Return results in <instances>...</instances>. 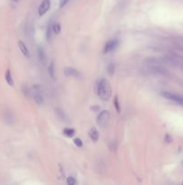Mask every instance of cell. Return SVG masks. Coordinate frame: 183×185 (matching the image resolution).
<instances>
[{"label":"cell","instance_id":"4fadbf2b","mask_svg":"<svg viewBox=\"0 0 183 185\" xmlns=\"http://www.w3.org/2000/svg\"><path fill=\"white\" fill-rule=\"evenodd\" d=\"M48 71H49V76H50L52 79L55 78V64H54V61H51L50 64L49 65Z\"/></svg>","mask_w":183,"mask_h":185},{"label":"cell","instance_id":"5bb4252c","mask_svg":"<svg viewBox=\"0 0 183 185\" xmlns=\"http://www.w3.org/2000/svg\"><path fill=\"white\" fill-rule=\"evenodd\" d=\"M52 23L50 22L49 25H48V27H47V32H46V38H47V41L48 42H49V41L51 40L52 38Z\"/></svg>","mask_w":183,"mask_h":185},{"label":"cell","instance_id":"ba28073f","mask_svg":"<svg viewBox=\"0 0 183 185\" xmlns=\"http://www.w3.org/2000/svg\"><path fill=\"white\" fill-rule=\"evenodd\" d=\"M18 45H19V48L21 50V52L23 53V54L25 57L30 58L31 57V53H30L29 49L27 48V46L25 45V44L23 42V41H19V42H18Z\"/></svg>","mask_w":183,"mask_h":185},{"label":"cell","instance_id":"5b68a950","mask_svg":"<svg viewBox=\"0 0 183 185\" xmlns=\"http://www.w3.org/2000/svg\"><path fill=\"white\" fill-rule=\"evenodd\" d=\"M50 8V1L49 0H43L39 7V15L43 16Z\"/></svg>","mask_w":183,"mask_h":185},{"label":"cell","instance_id":"6da1fadb","mask_svg":"<svg viewBox=\"0 0 183 185\" xmlns=\"http://www.w3.org/2000/svg\"><path fill=\"white\" fill-rule=\"evenodd\" d=\"M97 94L103 101L109 100L111 97V87L106 79H101L97 83Z\"/></svg>","mask_w":183,"mask_h":185},{"label":"cell","instance_id":"603a6c76","mask_svg":"<svg viewBox=\"0 0 183 185\" xmlns=\"http://www.w3.org/2000/svg\"><path fill=\"white\" fill-rule=\"evenodd\" d=\"M23 93L24 94L25 97H29L30 96V90L27 87H23Z\"/></svg>","mask_w":183,"mask_h":185},{"label":"cell","instance_id":"d6986e66","mask_svg":"<svg viewBox=\"0 0 183 185\" xmlns=\"http://www.w3.org/2000/svg\"><path fill=\"white\" fill-rule=\"evenodd\" d=\"M114 70H115V66H114L113 63H110L109 65H108L107 71H108V73H109L110 75H113Z\"/></svg>","mask_w":183,"mask_h":185},{"label":"cell","instance_id":"7402d4cb","mask_svg":"<svg viewBox=\"0 0 183 185\" xmlns=\"http://www.w3.org/2000/svg\"><path fill=\"white\" fill-rule=\"evenodd\" d=\"M70 1V0H60V2H59V7L60 8H63L64 6H66L68 2Z\"/></svg>","mask_w":183,"mask_h":185},{"label":"cell","instance_id":"9c48e42d","mask_svg":"<svg viewBox=\"0 0 183 185\" xmlns=\"http://www.w3.org/2000/svg\"><path fill=\"white\" fill-rule=\"evenodd\" d=\"M88 135H89V137L94 142L96 143L97 141L99 140V132L98 130L96 129V127H92L90 130H89V133H88Z\"/></svg>","mask_w":183,"mask_h":185},{"label":"cell","instance_id":"44dd1931","mask_svg":"<svg viewBox=\"0 0 183 185\" xmlns=\"http://www.w3.org/2000/svg\"><path fill=\"white\" fill-rule=\"evenodd\" d=\"M74 145L77 146V147H82L83 145V141H82L80 138H74Z\"/></svg>","mask_w":183,"mask_h":185},{"label":"cell","instance_id":"8fae6325","mask_svg":"<svg viewBox=\"0 0 183 185\" xmlns=\"http://www.w3.org/2000/svg\"><path fill=\"white\" fill-rule=\"evenodd\" d=\"M5 78H6V80L9 86H14V79H13L12 74H11V70L9 69H7L6 71Z\"/></svg>","mask_w":183,"mask_h":185},{"label":"cell","instance_id":"ac0fdd59","mask_svg":"<svg viewBox=\"0 0 183 185\" xmlns=\"http://www.w3.org/2000/svg\"><path fill=\"white\" fill-rule=\"evenodd\" d=\"M113 104H114V107H115V108H116V111H117L118 113H120V111H121V108H120V102H118V96H117V95L114 97Z\"/></svg>","mask_w":183,"mask_h":185},{"label":"cell","instance_id":"e0dca14e","mask_svg":"<svg viewBox=\"0 0 183 185\" xmlns=\"http://www.w3.org/2000/svg\"><path fill=\"white\" fill-rule=\"evenodd\" d=\"M5 120H6V122L8 123V124H11V123H13L14 117H13L12 113H11V112H6L5 113Z\"/></svg>","mask_w":183,"mask_h":185},{"label":"cell","instance_id":"277c9868","mask_svg":"<svg viewBox=\"0 0 183 185\" xmlns=\"http://www.w3.org/2000/svg\"><path fill=\"white\" fill-rule=\"evenodd\" d=\"M118 44H120V42H118V39H111L110 41H108V42L106 43V44L104 45L103 53L107 54V53L112 52V51H114L118 47Z\"/></svg>","mask_w":183,"mask_h":185},{"label":"cell","instance_id":"ffe728a7","mask_svg":"<svg viewBox=\"0 0 183 185\" xmlns=\"http://www.w3.org/2000/svg\"><path fill=\"white\" fill-rule=\"evenodd\" d=\"M67 183L68 185H74V184H77V181L75 180L74 177L70 176V177H68V178L67 179Z\"/></svg>","mask_w":183,"mask_h":185},{"label":"cell","instance_id":"3957f363","mask_svg":"<svg viewBox=\"0 0 183 185\" xmlns=\"http://www.w3.org/2000/svg\"><path fill=\"white\" fill-rule=\"evenodd\" d=\"M161 96L168 100H170L172 102H175V103H177L179 105L183 106V97L182 96L177 95V94L172 93V92H170V91H163L161 93Z\"/></svg>","mask_w":183,"mask_h":185},{"label":"cell","instance_id":"7a4b0ae2","mask_svg":"<svg viewBox=\"0 0 183 185\" xmlns=\"http://www.w3.org/2000/svg\"><path fill=\"white\" fill-rule=\"evenodd\" d=\"M110 122V112L108 110H102L97 117V124L102 128H106Z\"/></svg>","mask_w":183,"mask_h":185},{"label":"cell","instance_id":"52a82bcc","mask_svg":"<svg viewBox=\"0 0 183 185\" xmlns=\"http://www.w3.org/2000/svg\"><path fill=\"white\" fill-rule=\"evenodd\" d=\"M37 52H38V58H39V60L40 61V63H41L42 64H45L46 60H47V55H46V53H45L44 49H43V47H41V46H39V47H38V50H37Z\"/></svg>","mask_w":183,"mask_h":185},{"label":"cell","instance_id":"9a60e30c","mask_svg":"<svg viewBox=\"0 0 183 185\" xmlns=\"http://www.w3.org/2000/svg\"><path fill=\"white\" fill-rule=\"evenodd\" d=\"M52 31L55 34H59L61 31V25L59 23H55L52 25Z\"/></svg>","mask_w":183,"mask_h":185},{"label":"cell","instance_id":"7c38bea8","mask_svg":"<svg viewBox=\"0 0 183 185\" xmlns=\"http://www.w3.org/2000/svg\"><path fill=\"white\" fill-rule=\"evenodd\" d=\"M63 134L67 137H73L75 135V130L73 128H65L63 130Z\"/></svg>","mask_w":183,"mask_h":185},{"label":"cell","instance_id":"30bf717a","mask_svg":"<svg viewBox=\"0 0 183 185\" xmlns=\"http://www.w3.org/2000/svg\"><path fill=\"white\" fill-rule=\"evenodd\" d=\"M55 111H56V114H57L58 117L60 120H62V121H67V117L66 113H65V111H64L63 109H61V108H57L55 109Z\"/></svg>","mask_w":183,"mask_h":185},{"label":"cell","instance_id":"8992f818","mask_svg":"<svg viewBox=\"0 0 183 185\" xmlns=\"http://www.w3.org/2000/svg\"><path fill=\"white\" fill-rule=\"evenodd\" d=\"M64 74L66 77H77L79 76V72L77 69L73 67H67L64 70Z\"/></svg>","mask_w":183,"mask_h":185},{"label":"cell","instance_id":"2e32d148","mask_svg":"<svg viewBox=\"0 0 183 185\" xmlns=\"http://www.w3.org/2000/svg\"><path fill=\"white\" fill-rule=\"evenodd\" d=\"M34 101L36 102L37 105H42L43 104V97L40 93H35L34 94Z\"/></svg>","mask_w":183,"mask_h":185},{"label":"cell","instance_id":"cb8c5ba5","mask_svg":"<svg viewBox=\"0 0 183 185\" xmlns=\"http://www.w3.org/2000/svg\"><path fill=\"white\" fill-rule=\"evenodd\" d=\"M14 1H18V0H14Z\"/></svg>","mask_w":183,"mask_h":185}]
</instances>
